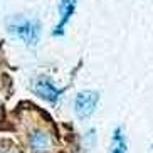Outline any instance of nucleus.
<instances>
[{"label":"nucleus","instance_id":"obj_1","mask_svg":"<svg viewBox=\"0 0 153 153\" xmlns=\"http://www.w3.org/2000/svg\"><path fill=\"white\" fill-rule=\"evenodd\" d=\"M7 30L27 45H36L41 39V24L34 17L12 15L7 20Z\"/></svg>","mask_w":153,"mask_h":153},{"label":"nucleus","instance_id":"obj_6","mask_svg":"<svg viewBox=\"0 0 153 153\" xmlns=\"http://www.w3.org/2000/svg\"><path fill=\"white\" fill-rule=\"evenodd\" d=\"M109 153H126V138L123 135V130L118 126L111 138V150Z\"/></svg>","mask_w":153,"mask_h":153},{"label":"nucleus","instance_id":"obj_5","mask_svg":"<svg viewBox=\"0 0 153 153\" xmlns=\"http://www.w3.org/2000/svg\"><path fill=\"white\" fill-rule=\"evenodd\" d=\"M30 141V146L36 153H49L51 148H52V140L51 136L45 133V131H34L29 138Z\"/></svg>","mask_w":153,"mask_h":153},{"label":"nucleus","instance_id":"obj_3","mask_svg":"<svg viewBox=\"0 0 153 153\" xmlns=\"http://www.w3.org/2000/svg\"><path fill=\"white\" fill-rule=\"evenodd\" d=\"M32 89H34V93H36L37 96L44 98L45 101H49V103H57L61 94L64 93V89L56 88V86L52 84V81L45 76L37 77L36 81H34V84H32Z\"/></svg>","mask_w":153,"mask_h":153},{"label":"nucleus","instance_id":"obj_4","mask_svg":"<svg viewBox=\"0 0 153 153\" xmlns=\"http://www.w3.org/2000/svg\"><path fill=\"white\" fill-rule=\"evenodd\" d=\"M76 5H77V0H59L57 9H59V14H61V19L56 24V27L52 29V36L54 37L64 36V29H66L68 22L76 12Z\"/></svg>","mask_w":153,"mask_h":153},{"label":"nucleus","instance_id":"obj_2","mask_svg":"<svg viewBox=\"0 0 153 153\" xmlns=\"http://www.w3.org/2000/svg\"><path fill=\"white\" fill-rule=\"evenodd\" d=\"M99 103V93L98 91H81L77 93L76 99H74V113L77 114V118H89L93 113L96 111V106Z\"/></svg>","mask_w":153,"mask_h":153}]
</instances>
